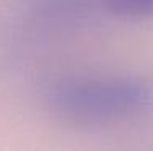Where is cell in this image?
<instances>
[{"instance_id":"6da1fadb","label":"cell","mask_w":153,"mask_h":151,"mask_svg":"<svg viewBox=\"0 0 153 151\" xmlns=\"http://www.w3.org/2000/svg\"><path fill=\"white\" fill-rule=\"evenodd\" d=\"M145 94L140 88L130 85H86L76 88V94L72 91V106H76L78 114H121L132 106L143 102ZM75 112V114H76Z\"/></svg>"},{"instance_id":"7a4b0ae2","label":"cell","mask_w":153,"mask_h":151,"mask_svg":"<svg viewBox=\"0 0 153 151\" xmlns=\"http://www.w3.org/2000/svg\"><path fill=\"white\" fill-rule=\"evenodd\" d=\"M111 13L124 18H143L153 15V0H103Z\"/></svg>"}]
</instances>
